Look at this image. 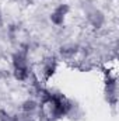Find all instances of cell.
Returning a JSON list of instances; mask_svg holds the SVG:
<instances>
[{
	"label": "cell",
	"mask_w": 119,
	"mask_h": 121,
	"mask_svg": "<svg viewBox=\"0 0 119 121\" xmlns=\"http://www.w3.org/2000/svg\"><path fill=\"white\" fill-rule=\"evenodd\" d=\"M13 121H34V117L31 116V113H18L14 117H11Z\"/></svg>",
	"instance_id": "ba28073f"
},
{
	"label": "cell",
	"mask_w": 119,
	"mask_h": 121,
	"mask_svg": "<svg viewBox=\"0 0 119 121\" xmlns=\"http://www.w3.org/2000/svg\"><path fill=\"white\" fill-rule=\"evenodd\" d=\"M79 52V45L74 42H69L60 47V55L63 58H71Z\"/></svg>",
	"instance_id": "7a4b0ae2"
},
{
	"label": "cell",
	"mask_w": 119,
	"mask_h": 121,
	"mask_svg": "<svg viewBox=\"0 0 119 121\" xmlns=\"http://www.w3.org/2000/svg\"><path fill=\"white\" fill-rule=\"evenodd\" d=\"M0 121H13V118L6 111H0Z\"/></svg>",
	"instance_id": "30bf717a"
},
{
	"label": "cell",
	"mask_w": 119,
	"mask_h": 121,
	"mask_svg": "<svg viewBox=\"0 0 119 121\" xmlns=\"http://www.w3.org/2000/svg\"><path fill=\"white\" fill-rule=\"evenodd\" d=\"M107 100L111 101V103H115L116 101V83H115V79H109L107 80Z\"/></svg>",
	"instance_id": "277c9868"
},
{
	"label": "cell",
	"mask_w": 119,
	"mask_h": 121,
	"mask_svg": "<svg viewBox=\"0 0 119 121\" xmlns=\"http://www.w3.org/2000/svg\"><path fill=\"white\" fill-rule=\"evenodd\" d=\"M51 20H52V23L60 26V24H63V21H64V14H62L60 11L55 10V11L51 14Z\"/></svg>",
	"instance_id": "52a82bcc"
},
{
	"label": "cell",
	"mask_w": 119,
	"mask_h": 121,
	"mask_svg": "<svg viewBox=\"0 0 119 121\" xmlns=\"http://www.w3.org/2000/svg\"><path fill=\"white\" fill-rule=\"evenodd\" d=\"M38 108V104L35 100H25L23 103V111L24 113H34Z\"/></svg>",
	"instance_id": "8992f818"
},
{
	"label": "cell",
	"mask_w": 119,
	"mask_h": 121,
	"mask_svg": "<svg viewBox=\"0 0 119 121\" xmlns=\"http://www.w3.org/2000/svg\"><path fill=\"white\" fill-rule=\"evenodd\" d=\"M84 9H86L87 20H88L90 24H91L92 27H95V28H101V27L104 26V23H105V16H104V13H102L101 10H98L97 7L90 6V3H87V7H84Z\"/></svg>",
	"instance_id": "6da1fadb"
},
{
	"label": "cell",
	"mask_w": 119,
	"mask_h": 121,
	"mask_svg": "<svg viewBox=\"0 0 119 121\" xmlns=\"http://www.w3.org/2000/svg\"><path fill=\"white\" fill-rule=\"evenodd\" d=\"M28 75H30L28 69H14V76L17 80H25Z\"/></svg>",
	"instance_id": "9c48e42d"
},
{
	"label": "cell",
	"mask_w": 119,
	"mask_h": 121,
	"mask_svg": "<svg viewBox=\"0 0 119 121\" xmlns=\"http://www.w3.org/2000/svg\"><path fill=\"white\" fill-rule=\"evenodd\" d=\"M13 65L14 69H28V62H27V56L24 52H17L13 56Z\"/></svg>",
	"instance_id": "3957f363"
},
{
	"label": "cell",
	"mask_w": 119,
	"mask_h": 121,
	"mask_svg": "<svg viewBox=\"0 0 119 121\" xmlns=\"http://www.w3.org/2000/svg\"><path fill=\"white\" fill-rule=\"evenodd\" d=\"M0 27H3V14H1V10H0Z\"/></svg>",
	"instance_id": "8fae6325"
},
{
	"label": "cell",
	"mask_w": 119,
	"mask_h": 121,
	"mask_svg": "<svg viewBox=\"0 0 119 121\" xmlns=\"http://www.w3.org/2000/svg\"><path fill=\"white\" fill-rule=\"evenodd\" d=\"M55 69H56V60H55V58H49V59L45 60V63H44V72H45V75L48 78L55 73Z\"/></svg>",
	"instance_id": "5b68a950"
}]
</instances>
